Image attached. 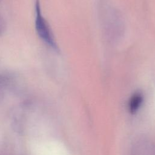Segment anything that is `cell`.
<instances>
[{"label":"cell","instance_id":"3957f363","mask_svg":"<svg viewBox=\"0 0 155 155\" xmlns=\"http://www.w3.org/2000/svg\"><path fill=\"white\" fill-rule=\"evenodd\" d=\"M143 101V96L140 91L135 92L130 97L128 102L129 111L134 114L137 111Z\"/></svg>","mask_w":155,"mask_h":155},{"label":"cell","instance_id":"7a4b0ae2","mask_svg":"<svg viewBox=\"0 0 155 155\" xmlns=\"http://www.w3.org/2000/svg\"><path fill=\"white\" fill-rule=\"evenodd\" d=\"M130 155H155V143L148 138H139L133 143Z\"/></svg>","mask_w":155,"mask_h":155},{"label":"cell","instance_id":"6da1fadb","mask_svg":"<svg viewBox=\"0 0 155 155\" xmlns=\"http://www.w3.org/2000/svg\"><path fill=\"white\" fill-rule=\"evenodd\" d=\"M35 10V28L38 36L50 47L55 50H58V47L54 39L51 29L47 21L42 15L39 0H37L36 2Z\"/></svg>","mask_w":155,"mask_h":155},{"label":"cell","instance_id":"277c9868","mask_svg":"<svg viewBox=\"0 0 155 155\" xmlns=\"http://www.w3.org/2000/svg\"><path fill=\"white\" fill-rule=\"evenodd\" d=\"M5 27V21L2 18V17L0 15V36L4 33Z\"/></svg>","mask_w":155,"mask_h":155}]
</instances>
